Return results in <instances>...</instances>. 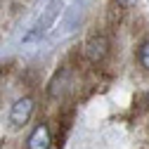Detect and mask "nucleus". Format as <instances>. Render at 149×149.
Segmentation results:
<instances>
[{
    "instance_id": "6",
    "label": "nucleus",
    "mask_w": 149,
    "mask_h": 149,
    "mask_svg": "<svg viewBox=\"0 0 149 149\" xmlns=\"http://www.w3.org/2000/svg\"><path fill=\"white\" fill-rule=\"evenodd\" d=\"M121 17H123V10L118 5H111V10H109V26H116L121 22Z\"/></svg>"
},
{
    "instance_id": "2",
    "label": "nucleus",
    "mask_w": 149,
    "mask_h": 149,
    "mask_svg": "<svg viewBox=\"0 0 149 149\" xmlns=\"http://www.w3.org/2000/svg\"><path fill=\"white\" fill-rule=\"evenodd\" d=\"M33 97H22V100H17L14 104H12V111H10V121L14 123V125H24L29 118H31V114H33Z\"/></svg>"
},
{
    "instance_id": "7",
    "label": "nucleus",
    "mask_w": 149,
    "mask_h": 149,
    "mask_svg": "<svg viewBox=\"0 0 149 149\" xmlns=\"http://www.w3.org/2000/svg\"><path fill=\"white\" fill-rule=\"evenodd\" d=\"M137 3V0H114V5H118L121 10H128V7H133Z\"/></svg>"
},
{
    "instance_id": "8",
    "label": "nucleus",
    "mask_w": 149,
    "mask_h": 149,
    "mask_svg": "<svg viewBox=\"0 0 149 149\" xmlns=\"http://www.w3.org/2000/svg\"><path fill=\"white\" fill-rule=\"evenodd\" d=\"M144 100H147V104H149V92H147V95H144Z\"/></svg>"
},
{
    "instance_id": "5",
    "label": "nucleus",
    "mask_w": 149,
    "mask_h": 149,
    "mask_svg": "<svg viewBox=\"0 0 149 149\" xmlns=\"http://www.w3.org/2000/svg\"><path fill=\"white\" fill-rule=\"evenodd\" d=\"M137 59H140L142 69L149 71V40H144V43L140 45V50H137Z\"/></svg>"
},
{
    "instance_id": "4",
    "label": "nucleus",
    "mask_w": 149,
    "mask_h": 149,
    "mask_svg": "<svg viewBox=\"0 0 149 149\" xmlns=\"http://www.w3.org/2000/svg\"><path fill=\"white\" fill-rule=\"evenodd\" d=\"M66 81H69V69H62V71L54 73V78L50 81V88H47L50 97H57L59 92L64 90V83H66Z\"/></svg>"
},
{
    "instance_id": "3",
    "label": "nucleus",
    "mask_w": 149,
    "mask_h": 149,
    "mask_svg": "<svg viewBox=\"0 0 149 149\" xmlns=\"http://www.w3.org/2000/svg\"><path fill=\"white\" fill-rule=\"evenodd\" d=\"M50 142H52L50 128L45 123H38V125L33 128L29 142H26V149H50Z\"/></svg>"
},
{
    "instance_id": "1",
    "label": "nucleus",
    "mask_w": 149,
    "mask_h": 149,
    "mask_svg": "<svg viewBox=\"0 0 149 149\" xmlns=\"http://www.w3.org/2000/svg\"><path fill=\"white\" fill-rule=\"evenodd\" d=\"M107 54H109V38L104 33H95L85 43V57L90 62H102Z\"/></svg>"
}]
</instances>
